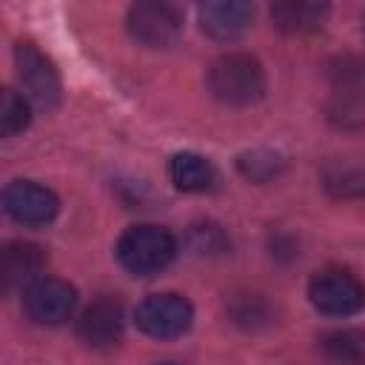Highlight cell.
<instances>
[{
	"mask_svg": "<svg viewBox=\"0 0 365 365\" xmlns=\"http://www.w3.org/2000/svg\"><path fill=\"white\" fill-rule=\"evenodd\" d=\"M208 91L225 106H251L265 91V74L248 54H222L208 68Z\"/></svg>",
	"mask_w": 365,
	"mask_h": 365,
	"instance_id": "1",
	"label": "cell"
},
{
	"mask_svg": "<svg viewBox=\"0 0 365 365\" xmlns=\"http://www.w3.org/2000/svg\"><path fill=\"white\" fill-rule=\"evenodd\" d=\"M177 254L174 237L160 225H131L117 240V259L134 277H154L160 274Z\"/></svg>",
	"mask_w": 365,
	"mask_h": 365,
	"instance_id": "2",
	"label": "cell"
},
{
	"mask_svg": "<svg viewBox=\"0 0 365 365\" xmlns=\"http://www.w3.org/2000/svg\"><path fill=\"white\" fill-rule=\"evenodd\" d=\"M308 299L328 317H351L365 308V285L345 268H322L308 282Z\"/></svg>",
	"mask_w": 365,
	"mask_h": 365,
	"instance_id": "3",
	"label": "cell"
},
{
	"mask_svg": "<svg viewBox=\"0 0 365 365\" xmlns=\"http://www.w3.org/2000/svg\"><path fill=\"white\" fill-rule=\"evenodd\" d=\"M14 60L23 97L40 108H54L60 103V74L54 63L34 43H17Z\"/></svg>",
	"mask_w": 365,
	"mask_h": 365,
	"instance_id": "4",
	"label": "cell"
},
{
	"mask_svg": "<svg viewBox=\"0 0 365 365\" xmlns=\"http://www.w3.org/2000/svg\"><path fill=\"white\" fill-rule=\"evenodd\" d=\"M137 328L154 339H171L191 328L194 308L180 294H151L137 305Z\"/></svg>",
	"mask_w": 365,
	"mask_h": 365,
	"instance_id": "5",
	"label": "cell"
},
{
	"mask_svg": "<svg viewBox=\"0 0 365 365\" xmlns=\"http://www.w3.org/2000/svg\"><path fill=\"white\" fill-rule=\"evenodd\" d=\"M128 31L137 43L148 46V48H163L171 46L180 31H182V14L177 11V6L163 3V0H143L134 3L128 9Z\"/></svg>",
	"mask_w": 365,
	"mask_h": 365,
	"instance_id": "6",
	"label": "cell"
},
{
	"mask_svg": "<svg viewBox=\"0 0 365 365\" xmlns=\"http://www.w3.org/2000/svg\"><path fill=\"white\" fill-rule=\"evenodd\" d=\"M77 291L66 279L40 277L23 288V311L40 325H60L74 314Z\"/></svg>",
	"mask_w": 365,
	"mask_h": 365,
	"instance_id": "7",
	"label": "cell"
},
{
	"mask_svg": "<svg viewBox=\"0 0 365 365\" xmlns=\"http://www.w3.org/2000/svg\"><path fill=\"white\" fill-rule=\"evenodd\" d=\"M3 208L20 225H46L57 217L60 202L46 185L31 180H14L3 191Z\"/></svg>",
	"mask_w": 365,
	"mask_h": 365,
	"instance_id": "8",
	"label": "cell"
},
{
	"mask_svg": "<svg viewBox=\"0 0 365 365\" xmlns=\"http://www.w3.org/2000/svg\"><path fill=\"white\" fill-rule=\"evenodd\" d=\"M123 305L120 299L114 297H100L94 299L83 317L77 319V334L86 345L91 348H106V345H114L123 334Z\"/></svg>",
	"mask_w": 365,
	"mask_h": 365,
	"instance_id": "9",
	"label": "cell"
},
{
	"mask_svg": "<svg viewBox=\"0 0 365 365\" xmlns=\"http://www.w3.org/2000/svg\"><path fill=\"white\" fill-rule=\"evenodd\" d=\"M254 20V6L245 0H208L200 6V26L214 40H237Z\"/></svg>",
	"mask_w": 365,
	"mask_h": 365,
	"instance_id": "10",
	"label": "cell"
},
{
	"mask_svg": "<svg viewBox=\"0 0 365 365\" xmlns=\"http://www.w3.org/2000/svg\"><path fill=\"white\" fill-rule=\"evenodd\" d=\"M43 265H46V254L34 242H9L0 254V277L6 288L31 285L34 279H40L37 274L43 271Z\"/></svg>",
	"mask_w": 365,
	"mask_h": 365,
	"instance_id": "11",
	"label": "cell"
},
{
	"mask_svg": "<svg viewBox=\"0 0 365 365\" xmlns=\"http://www.w3.org/2000/svg\"><path fill=\"white\" fill-rule=\"evenodd\" d=\"M328 14L325 3H314V0H279L271 6V20L279 31L288 34H305L322 26Z\"/></svg>",
	"mask_w": 365,
	"mask_h": 365,
	"instance_id": "12",
	"label": "cell"
},
{
	"mask_svg": "<svg viewBox=\"0 0 365 365\" xmlns=\"http://www.w3.org/2000/svg\"><path fill=\"white\" fill-rule=\"evenodd\" d=\"M168 177L180 191H205L214 182V165L194 151H180L168 163Z\"/></svg>",
	"mask_w": 365,
	"mask_h": 365,
	"instance_id": "13",
	"label": "cell"
},
{
	"mask_svg": "<svg viewBox=\"0 0 365 365\" xmlns=\"http://www.w3.org/2000/svg\"><path fill=\"white\" fill-rule=\"evenodd\" d=\"M322 351L342 365H365V334L362 331H331L322 336Z\"/></svg>",
	"mask_w": 365,
	"mask_h": 365,
	"instance_id": "14",
	"label": "cell"
},
{
	"mask_svg": "<svg viewBox=\"0 0 365 365\" xmlns=\"http://www.w3.org/2000/svg\"><path fill=\"white\" fill-rule=\"evenodd\" d=\"M325 188L334 191L336 197H354L365 191V165L342 160L325 168Z\"/></svg>",
	"mask_w": 365,
	"mask_h": 365,
	"instance_id": "15",
	"label": "cell"
},
{
	"mask_svg": "<svg viewBox=\"0 0 365 365\" xmlns=\"http://www.w3.org/2000/svg\"><path fill=\"white\" fill-rule=\"evenodd\" d=\"M31 120V108H29V100L11 88L3 91V100H0V134L3 137H14L20 134Z\"/></svg>",
	"mask_w": 365,
	"mask_h": 365,
	"instance_id": "16",
	"label": "cell"
},
{
	"mask_svg": "<svg viewBox=\"0 0 365 365\" xmlns=\"http://www.w3.org/2000/svg\"><path fill=\"white\" fill-rule=\"evenodd\" d=\"M157 365H180V362H157Z\"/></svg>",
	"mask_w": 365,
	"mask_h": 365,
	"instance_id": "17",
	"label": "cell"
}]
</instances>
